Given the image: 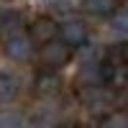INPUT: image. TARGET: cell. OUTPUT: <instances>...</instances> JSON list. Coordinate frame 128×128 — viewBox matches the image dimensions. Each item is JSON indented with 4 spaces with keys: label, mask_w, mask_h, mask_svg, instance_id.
Returning a JSON list of instances; mask_svg holds the SVG:
<instances>
[{
    "label": "cell",
    "mask_w": 128,
    "mask_h": 128,
    "mask_svg": "<svg viewBox=\"0 0 128 128\" xmlns=\"http://www.w3.org/2000/svg\"><path fill=\"white\" fill-rule=\"evenodd\" d=\"M59 36H62V41H64L69 49H77V46H82V44H87L90 31H87V23L72 18V20H64V23L59 26Z\"/></svg>",
    "instance_id": "3"
},
{
    "label": "cell",
    "mask_w": 128,
    "mask_h": 128,
    "mask_svg": "<svg viewBox=\"0 0 128 128\" xmlns=\"http://www.w3.org/2000/svg\"><path fill=\"white\" fill-rule=\"evenodd\" d=\"M123 56H126V62H128V44L123 46Z\"/></svg>",
    "instance_id": "14"
},
{
    "label": "cell",
    "mask_w": 128,
    "mask_h": 128,
    "mask_svg": "<svg viewBox=\"0 0 128 128\" xmlns=\"http://www.w3.org/2000/svg\"><path fill=\"white\" fill-rule=\"evenodd\" d=\"M23 126V120H20V115H13V113H8L0 118V128H20Z\"/></svg>",
    "instance_id": "12"
},
{
    "label": "cell",
    "mask_w": 128,
    "mask_h": 128,
    "mask_svg": "<svg viewBox=\"0 0 128 128\" xmlns=\"http://www.w3.org/2000/svg\"><path fill=\"white\" fill-rule=\"evenodd\" d=\"M82 8L87 10L90 16H98V18H110L115 10H118V0H84Z\"/></svg>",
    "instance_id": "8"
},
{
    "label": "cell",
    "mask_w": 128,
    "mask_h": 128,
    "mask_svg": "<svg viewBox=\"0 0 128 128\" xmlns=\"http://www.w3.org/2000/svg\"><path fill=\"white\" fill-rule=\"evenodd\" d=\"M110 28L115 31V34H120V36L128 38V8L115 10V13L110 16Z\"/></svg>",
    "instance_id": "11"
},
{
    "label": "cell",
    "mask_w": 128,
    "mask_h": 128,
    "mask_svg": "<svg viewBox=\"0 0 128 128\" xmlns=\"http://www.w3.org/2000/svg\"><path fill=\"white\" fill-rule=\"evenodd\" d=\"M28 36H31L34 44L46 46V44H51V41H56V36H59V23H56L54 18H49V16H41V18H36L34 23H31Z\"/></svg>",
    "instance_id": "2"
},
{
    "label": "cell",
    "mask_w": 128,
    "mask_h": 128,
    "mask_svg": "<svg viewBox=\"0 0 128 128\" xmlns=\"http://www.w3.org/2000/svg\"><path fill=\"white\" fill-rule=\"evenodd\" d=\"M18 90H20V84H18V80L13 77V74L0 72V105L13 102L18 98Z\"/></svg>",
    "instance_id": "9"
},
{
    "label": "cell",
    "mask_w": 128,
    "mask_h": 128,
    "mask_svg": "<svg viewBox=\"0 0 128 128\" xmlns=\"http://www.w3.org/2000/svg\"><path fill=\"white\" fill-rule=\"evenodd\" d=\"M34 87H36V95H41V98H54L62 90V77L56 72H51V69H44V72L36 74Z\"/></svg>",
    "instance_id": "6"
},
{
    "label": "cell",
    "mask_w": 128,
    "mask_h": 128,
    "mask_svg": "<svg viewBox=\"0 0 128 128\" xmlns=\"http://www.w3.org/2000/svg\"><path fill=\"white\" fill-rule=\"evenodd\" d=\"M84 102H87V108H90L92 113H100L102 118H105L108 113H113L110 108L115 105V98H113L105 87H90L87 95H84Z\"/></svg>",
    "instance_id": "5"
},
{
    "label": "cell",
    "mask_w": 128,
    "mask_h": 128,
    "mask_svg": "<svg viewBox=\"0 0 128 128\" xmlns=\"http://www.w3.org/2000/svg\"><path fill=\"white\" fill-rule=\"evenodd\" d=\"M69 59H72V49L64 44V41H51V44L41 46V64H44L46 69H51V72L62 69Z\"/></svg>",
    "instance_id": "1"
},
{
    "label": "cell",
    "mask_w": 128,
    "mask_h": 128,
    "mask_svg": "<svg viewBox=\"0 0 128 128\" xmlns=\"http://www.w3.org/2000/svg\"><path fill=\"white\" fill-rule=\"evenodd\" d=\"M3 49H5V56L13 59V62H28L31 56H34V41H31V36H26V34L5 38Z\"/></svg>",
    "instance_id": "4"
},
{
    "label": "cell",
    "mask_w": 128,
    "mask_h": 128,
    "mask_svg": "<svg viewBox=\"0 0 128 128\" xmlns=\"http://www.w3.org/2000/svg\"><path fill=\"white\" fill-rule=\"evenodd\" d=\"M98 128H128V113L113 110V113L105 115V118H100V126Z\"/></svg>",
    "instance_id": "10"
},
{
    "label": "cell",
    "mask_w": 128,
    "mask_h": 128,
    "mask_svg": "<svg viewBox=\"0 0 128 128\" xmlns=\"http://www.w3.org/2000/svg\"><path fill=\"white\" fill-rule=\"evenodd\" d=\"M51 8H54V10H69L72 0H51Z\"/></svg>",
    "instance_id": "13"
},
{
    "label": "cell",
    "mask_w": 128,
    "mask_h": 128,
    "mask_svg": "<svg viewBox=\"0 0 128 128\" xmlns=\"http://www.w3.org/2000/svg\"><path fill=\"white\" fill-rule=\"evenodd\" d=\"M56 128H74V126H56Z\"/></svg>",
    "instance_id": "15"
},
{
    "label": "cell",
    "mask_w": 128,
    "mask_h": 128,
    "mask_svg": "<svg viewBox=\"0 0 128 128\" xmlns=\"http://www.w3.org/2000/svg\"><path fill=\"white\" fill-rule=\"evenodd\" d=\"M0 34L5 38L23 34V16L18 10H0Z\"/></svg>",
    "instance_id": "7"
}]
</instances>
